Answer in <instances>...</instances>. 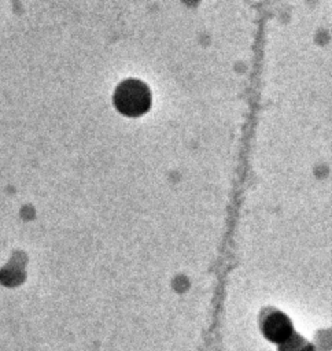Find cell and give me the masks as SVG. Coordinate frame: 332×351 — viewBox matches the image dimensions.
<instances>
[{
    "mask_svg": "<svg viewBox=\"0 0 332 351\" xmlns=\"http://www.w3.org/2000/svg\"><path fill=\"white\" fill-rule=\"evenodd\" d=\"M263 332L269 340L276 343H284L289 340L292 335V326L284 314L273 313L265 319Z\"/></svg>",
    "mask_w": 332,
    "mask_h": 351,
    "instance_id": "7a4b0ae2",
    "label": "cell"
},
{
    "mask_svg": "<svg viewBox=\"0 0 332 351\" xmlns=\"http://www.w3.org/2000/svg\"><path fill=\"white\" fill-rule=\"evenodd\" d=\"M114 103L121 114L126 117H139L148 111L151 93L144 82L139 80H126L118 85L114 95Z\"/></svg>",
    "mask_w": 332,
    "mask_h": 351,
    "instance_id": "6da1fadb",
    "label": "cell"
}]
</instances>
